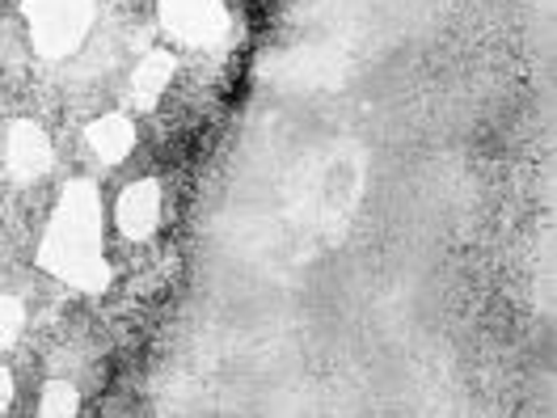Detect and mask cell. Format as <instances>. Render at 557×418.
<instances>
[{
  "instance_id": "7",
  "label": "cell",
  "mask_w": 557,
  "mask_h": 418,
  "mask_svg": "<svg viewBox=\"0 0 557 418\" xmlns=\"http://www.w3.org/2000/svg\"><path fill=\"white\" fill-rule=\"evenodd\" d=\"M170 81H174V56H170V51H148V56L139 60V69L132 72V94H136V106H144V110H148V106H157Z\"/></svg>"
},
{
  "instance_id": "1",
  "label": "cell",
  "mask_w": 557,
  "mask_h": 418,
  "mask_svg": "<svg viewBox=\"0 0 557 418\" xmlns=\"http://www.w3.org/2000/svg\"><path fill=\"white\" fill-rule=\"evenodd\" d=\"M38 267L72 283L76 292H102L110 283V267L102 254V208H98L94 182H69L38 245Z\"/></svg>"
},
{
  "instance_id": "9",
  "label": "cell",
  "mask_w": 557,
  "mask_h": 418,
  "mask_svg": "<svg viewBox=\"0 0 557 418\" xmlns=\"http://www.w3.org/2000/svg\"><path fill=\"white\" fill-rule=\"evenodd\" d=\"M26 325V309L13 296H0V347H13Z\"/></svg>"
},
{
  "instance_id": "10",
  "label": "cell",
  "mask_w": 557,
  "mask_h": 418,
  "mask_svg": "<svg viewBox=\"0 0 557 418\" xmlns=\"http://www.w3.org/2000/svg\"><path fill=\"white\" fill-rule=\"evenodd\" d=\"M9 397H13V381H9V372L0 368V415L9 410Z\"/></svg>"
},
{
  "instance_id": "2",
  "label": "cell",
  "mask_w": 557,
  "mask_h": 418,
  "mask_svg": "<svg viewBox=\"0 0 557 418\" xmlns=\"http://www.w3.org/2000/svg\"><path fill=\"white\" fill-rule=\"evenodd\" d=\"M22 9H26L38 56L47 60L72 56L94 22V0H22Z\"/></svg>"
},
{
  "instance_id": "8",
  "label": "cell",
  "mask_w": 557,
  "mask_h": 418,
  "mask_svg": "<svg viewBox=\"0 0 557 418\" xmlns=\"http://www.w3.org/2000/svg\"><path fill=\"white\" fill-rule=\"evenodd\" d=\"M81 410V393L69 381H51L42 389V402H38V415L42 418H69Z\"/></svg>"
},
{
  "instance_id": "5",
  "label": "cell",
  "mask_w": 557,
  "mask_h": 418,
  "mask_svg": "<svg viewBox=\"0 0 557 418\" xmlns=\"http://www.w3.org/2000/svg\"><path fill=\"white\" fill-rule=\"evenodd\" d=\"M157 224H161V186L152 177H144L119 195V229L132 242H148L157 233Z\"/></svg>"
},
{
  "instance_id": "4",
  "label": "cell",
  "mask_w": 557,
  "mask_h": 418,
  "mask_svg": "<svg viewBox=\"0 0 557 418\" xmlns=\"http://www.w3.org/2000/svg\"><path fill=\"white\" fill-rule=\"evenodd\" d=\"M51 139L38 123H13L9 144H4V165L17 182H35L51 170Z\"/></svg>"
},
{
  "instance_id": "6",
  "label": "cell",
  "mask_w": 557,
  "mask_h": 418,
  "mask_svg": "<svg viewBox=\"0 0 557 418\" xmlns=\"http://www.w3.org/2000/svg\"><path fill=\"white\" fill-rule=\"evenodd\" d=\"M89 148H94V157L106 161V165L127 161V152L136 148V127H132V119H123V114L98 119V123L89 127Z\"/></svg>"
},
{
  "instance_id": "3",
  "label": "cell",
  "mask_w": 557,
  "mask_h": 418,
  "mask_svg": "<svg viewBox=\"0 0 557 418\" xmlns=\"http://www.w3.org/2000/svg\"><path fill=\"white\" fill-rule=\"evenodd\" d=\"M161 26L190 47H215L228 35V9L224 0H157Z\"/></svg>"
}]
</instances>
